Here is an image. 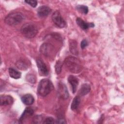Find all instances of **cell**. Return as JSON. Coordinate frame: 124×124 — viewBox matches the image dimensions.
<instances>
[{"mask_svg":"<svg viewBox=\"0 0 124 124\" xmlns=\"http://www.w3.org/2000/svg\"><path fill=\"white\" fill-rule=\"evenodd\" d=\"M63 64L68 71L74 74H78L82 70L81 61L75 57L68 56L66 57L63 62Z\"/></svg>","mask_w":124,"mask_h":124,"instance_id":"cell-1","label":"cell"},{"mask_svg":"<svg viewBox=\"0 0 124 124\" xmlns=\"http://www.w3.org/2000/svg\"><path fill=\"white\" fill-rule=\"evenodd\" d=\"M54 87L51 81L47 78H44L40 80L37 88V92L41 96L48 95L53 89Z\"/></svg>","mask_w":124,"mask_h":124,"instance_id":"cell-2","label":"cell"},{"mask_svg":"<svg viewBox=\"0 0 124 124\" xmlns=\"http://www.w3.org/2000/svg\"><path fill=\"white\" fill-rule=\"evenodd\" d=\"M24 19L23 15L20 12H12L8 14L4 19L5 23L9 26H16L21 23Z\"/></svg>","mask_w":124,"mask_h":124,"instance_id":"cell-3","label":"cell"},{"mask_svg":"<svg viewBox=\"0 0 124 124\" xmlns=\"http://www.w3.org/2000/svg\"><path fill=\"white\" fill-rule=\"evenodd\" d=\"M21 32L28 38H32L38 33L37 27L32 23H25L21 28Z\"/></svg>","mask_w":124,"mask_h":124,"instance_id":"cell-4","label":"cell"},{"mask_svg":"<svg viewBox=\"0 0 124 124\" xmlns=\"http://www.w3.org/2000/svg\"><path fill=\"white\" fill-rule=\"evenodd\" d=\"M52 20L54 24L60 28H63L66 27V22L62 17L59 11L54 12L51 16Z\"/></svg>","mask_w":124,"mask_h":124,"instance_id":"cell-5","label":"cell"},{"mask_svg":"<svg viewBox=\"0 0 124 124\" xmlns=\"http://www.w3.org/2000/svg\"><path fill=\"white\" fill-rule=\"evenodd\" d=\"M54 46L49 43H44L42 44L40 48V52L46 57L52 56L54 52Z\"/></svg>","mask_w":124,"mask_h":124,"instance_id":"cell-6","label":"cell"},{"mask_svg":"<svg viewBox=\"0 0 124 124\" xmlns=\"http://www.w3.org/2000/svg\"><path fill=\"white\" fill-rule=\"evenodd\" d=\"M58 94L59 96L63 99H66L69 97V93L65 85L62 82L59 83L58 86Z\"/></svg>","mask_w":124,"mask_h":124,"instance_id":"cell-7","label":"cell"},{"mask_svg":"<svg viewBox=\"0 0 124 124\" xmlns=\"http://www.w3.org/2000/svg\"><path fill=\"white\" fill-rule=\"evenodd\" d=\"M36 62L40 75L42 76H47L48 74V70L44 62L40 59H37Z\"/></svg>","mask_w":124,"mask_h":124,"instance_id":"cell-8","label":"cell"},{"mask_svg":"<svg viewBox=\"0 0 124 124\" xmlns=\"http://www.w3.org/2000/svg\"><path fill=\"white\" fill-rule=\"evenodd\" d=\"M51 9L46 6H40L37 9V15L40 17H45L47 16L50 13Z\"/></svg>","mask_w":124,"mask_h":124,"instance_id":"cell-9","label":"cell"},{"mask_svg":"<svg viewBox=\"0 0 124 124\" xmlns=\"http://www.w3.org/2000/svg\"><path fill=\"white\" fill-rule=\"evenodd\" d=\"M33 113H34V110L31 107L26 108L24 110V111H23L20 118H19V122L20 123H22L25 119L32 116Z\"/></svg>","mask_w":124,"mask_h":124,"instance_id":"cell-10","label":"cell"},{"mask_svg":"<svg viewBox=\"0 0 124 124\" xmlns=\"http://www.w3.org/2000/svg\"><path fill=\"white\" fill-rule=\"evenodd\" d=\"M76 23L80 27L81 29L84 30H87L89 28H93L94 26V25L93 23L86 22L80 17H78L76 19Z\"/></svg>","mask_w":124,"mask_h":124,"instance_id":"cell-11","label":"cell"},{"mask_svg":"<svg viewBox=\"0 0 124 124\" xmlns=\"http://www.w3.org/2000/svg\"><path fill=\"white\" fill-rule=\"evenodd\" d=\"M68 81L71 86L72 93H75L78 84V79L73 75H70L68 78Z\"/></svg>","mask_w":124,"mask_h":124,"instance_id":"cell-12","label":"cell"},{"mask_svg":"<svg viewBox=\"0 0 124 124\" xmlns=\"http://www.w3.org/2000/svg\"><path fill=\"white\" fill-rule=\"evenodd\" d=\"M14 101L13 97L9 95H0V105L8 106L13 104Z\"/></svg>","mask_w":124,"mask_h":124,"instance_id":"cell-13","label":"cell"},{"mask_svg":"<svg viewBox=\"0 0 124 124\" xmlns=\"http://www.w3.org/2000/svg\"><path fill=\"white\" fill-rule=\"evenodd\" d=\"M16 66L21 70H26L30 66V62L24 59H20L16 62Z\"/></svg>","mask_w":124,"mask_h":124,"instance_id":"cell-14","label":"cell"},{"mask_svg":"<svg viewBox=\"0 0 124 124\" xmlns=\"http://www.w3.org/2000/svg\"><path fill=\"white\" fill-rule=\"evenodd\" d=\"M22 102L26 105H32L34 102L33 96L31 94H26L21 98Z\"/></svg>","mask_w":124,"mask_h":124,"instance_id":"cell-15","label":"cell"},{"mask_svg":"<svg viewBox=\"0 0 124 124\" xmlns=\"http://www.w3.org/2000/svg\"><path fill=\"white\" fill-rule=\"evenodd\" d=\"M69 50L71 53L75 55H78V54L77 42L75 40H70L69 41Z\"/></svg>","mask_w":124,"mask_h":124,"instance_id":"cell-16","label":"cell"},{"mask_svg":"<svg viewBox=\"0 0 124 124\" xmlns=\"http://www.w3.org/2000/svg\"><path fill=\"white\" fill-rule=\"evenodd\" d=\"M90 85L87 83H84L81 85L79 90V94L81 96H84L88 94L90 92Z\"/></svg>","mask_w":124,"mask_h":124,"instance_id":"cell-17","label":"cell"},{"mask_svg":"<svg viewBox=\"0 0 124 124\" xmlns=\"http://www.w3.org/2000/svg\"><path fill=\"white\" fill-rule=\"evenodd\" d=\"M8 72L10 76L15 79H18L21 77V73L13 68H9Z\"/></svg>","mask_w":124,"mask_h":124,"instance_id":"cell-18","label":"cell"},{"mask_svg":"<svg viewBox=\"0 0 124 124\" xmlns=\"http://www.w3.org/2000/svg\"><path fill=\"white\" fill-rule=\"evenodd\" d=\"M80 103V98L78 96H76L74 97L71 105V109L72 110H76Z\"/></svg>","mask_w":124,"mask_h":124,"instance_id":"cell-19","label":"cell"},{"mask_svg":"<svg viewBox=\"0 0 124 124\" xmlns=\"http://www.w3.org/2000/svg\"><path fill=\"white\" fill-rule=\"evenodd\" d=\"M77 10L84 14H87L88 12V8L87 6L83 5H78L76 7Z\"/></svg>","mask_w":124,"mask_h":124,"instance_id":"cell-20","label":"cell"},{"mask_svg":"<svg viewBox=\"0 0 124 124\" xmlns=\"http://www.w3.org/2000/svg\"><path fill=\"white\" fill-rule=\"evenodd\" d=\"M62 62H61L59 60L57 61L55 65V72L57 74H59L61 73L62 70Z\"/></svg>","mask_w":124,"mask_h":124,"instance_id":"cell-21","label":"cell"},{"mask_svg":"<svg viewBox=\"0 0 124 124\" xmlns=\"http://www.w3.org/2000/svg\"><path fill=\"white\" fill-rule=\"evenodd\" d=\"M42 120H43V118L41 115H36L33 118L32 123L34 124H40L43 123Z\"/></svg>","mask_w":124,"mask_h":124,"instance_id":"cell-22","label":"cell"},{"mask_svg":"<svg viewBox=\"0 0 124 124\" xmlns=\"http://www.w3.org/2000/svg\"><path fill=\"white\" fill-rule=\"evenodd\" d=\"M26 79H27V80L31 83H34L35 82V77L33 75H27V77H26Z\"/></svg>","mask_w":124,"mask_h":124,"instance_id":"cell-23","label":"cell"},{"mask_svg":"<svg viewBox=\"0 0 124 124\" xmlns=\"http://www.w3.org/2000/svg\"><path fill=\"white\" fill-rule=\"evenodd\" d=\"M25 2L28 4L29 5H30V6H32L33 8L35 7L37 5V1L36 0H25Z\"/></svg>","mask_w":124,"mask_h":124,"instance_id":"cell-24","label":"cell"},{"mask_svg":"<svg viewBox=\"0 0 124 124\" xmlns=\"http://www.w3.org/2000/svg\"><path fill=\"white\" fill-rule=\"evenodd\" d=\"M55 120L52 117H47L46 118L44 121L43 122L44 124H54L55 123V122L54 121Z\"/></svg>","mask_w":124,"mask_h":124,"instance_id":"cell-25","label":"cell"},{"mask_svg":"<svg viewBox=\"0 0 124 124\" xmlns=\"http://www.w3.org/2000/svg\"><path fill=\"white\" fill-rule=\"evenodd\" d=\"M88 45V42L87 40L85 39L82 40L80 43V46L82 49H84L85 47H86Z\"/></svg>","mask_w":124,"mask_h":124,"instance_id":"cell-26","label":"cell"},{"mask_svg":"<svg viewBox=\"0 0 124 124\" xmlns=\"http://www.w3.org/2000/svg\"><path fill=\"white\" fill-rule=\"evenodd\" d=\"M55 123L56 124H65L66 121L63 118H59L57 120H56Z\"/></svg>","mask_w":124,"mask_h":124,"instance_id":"cell-27","label":"cell"}]
</instances>
